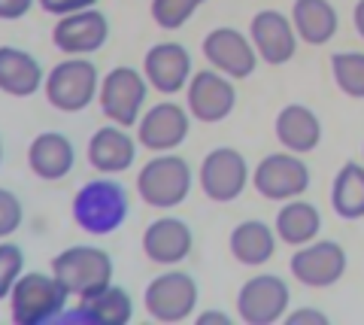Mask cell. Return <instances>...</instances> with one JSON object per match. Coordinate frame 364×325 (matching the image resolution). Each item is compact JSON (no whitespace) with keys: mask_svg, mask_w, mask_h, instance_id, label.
Instances as JSON below:
<instances>
[{"mask_svg":"<svg viewBox=\"0 0 364 325\" xmlns=\"http://www.w3.org/2000/svg\"><path fill=\"white\" fill-rule=\"evenodd\" d=\"M52 277L67 295L85 298L112 283V259L97 246H70L52 259Z\"/></svg>","mask_w":364,"mask_h":325,"instance_id":"1","label":"cell"},{"mask_svg":"<svg viewBox=\"0 0 364 325\" xmlns=\"http://www.w3.org/2000/svg\"><path fill=\"white\" fill-rule=\"evenodd\" d=\"M124 216H128V195L119 183L97 179L79 188L73 201V219L76 225L88 234H109L116 231Z\"/></svg>","mask_w":364,"mask_h":325,"instance_id":"2","label":"cell"},{"mask_svg":"<svg viewBox=\"0 0 364 325\" xmlns=\"http://www.w3.org/2000/svg\"><path fill=\"white\" fill-rule=\"evenodd\" d=\"M67 289L55 277L46 274H28L18 277V283L9 292V304H13V319L18 325H40L49 319H58L67 304Z\"/></svg>","mask_w":364,"mask_h":325,"instance_id":"3","label":"cell"},{"mask_svg":"<svg viewBox=\"0 0 364 325\" xmlns=\"http://www.w3.org/2000/svg\"><path fill=\"white\" fill-rule=\"evenodd\" d=\"M191 188V167L179 155H158L146 161V167L136 176V192L149 207L170 210L186 201Z\"/></svg>","mask_w":364,"mask_h":325,"instance_id":"4","label":"cell"},{"mask_svg":"<svg viewBox=\"0 0 364 325\" xmlns=\"http://www.w3.org/2000/svg\"><path fill=\"white\" fill-rule=\"evenodd\" d=\"M46 100L61 113H79L97 95V67L85 58L61 61L49 70V80L43 82Z\"/></svg>","mask_w":364,"mask_h":325,"instance_id":"5","label":"cell"},{"mask_svg":"<svg viewBox=\"0 0 364 325\" xmlns=\"http://www.w3.org/2000/svg\"><path fill=\"white\" fill-rule=\"evenodd\" d=\"M143 104H146V76H140L134 67H116L100 85V110L119 128L136 125Z\"/></svg>","mask_w":364,"mask_h":325,"instance_id":"6","label":"cell"},{"mask_svg":"<svg viewBox=\"0 0 364 325\" xmlns=\"http://www.w3.org/2000/svg\"><path fill=\"white\" fill-rule=\"evenodd\" d=\"M246 183H249V167L237 149L228 146L213 149L200 164V188L215 204H231L234 198H240Z\"/></svg>","mask_w":364,"mask_h":325,"instance_id":"7","label":"cell"},{"mask_svg":"<svg viewBox=\"0 0 364 325\" xmlns=\"http://www.w3.org/2000/svg\"><path fill=\"white\" fill-rule=\"evenodd\" d=\"M198 304V283L182 271H170L155 277L146 286V310L158 322H179L186 319Z\"/></svg>","mask_w":364,"mask_h":325,"instance_id":"8","label":"cell"},{"mask_svg":"<svg viewBox=\"0 0 364 325\" xmlns=\"http://www.w3.org/2000/svg\"><path fill=\"white\" fill-rule=\"evenodd\" d=\"M289 307V286L282 277L261 274L243 283L237 295V313L249 325H270L277 322Z\"/></svg>","mask_w":364,"mask_h":325,"instance_id":"9","label":"cell"},{"mask_svg":"<svg viewBox=\"0 0 364 325\" xmlns=\"http://www.w3.org/2000/svg\"><path fill=\"white\" fill-rule=\"evenodd\" d=\"M346 274V250L334 240H318L291 255V277L301 286L328 289Z\"/></svg>","mask_w":364,"mask_h":325,"instance_id":"10","label":"cell"},{"mask_svg":"<svg viewBox=\"0 0 364 325\" xmlns=\"http://www.w3.org/2000/svg\"><path fill=\"white\" fill-rule=\"evenodd\" d=\"M252 183L261 198L267 201H291L306 192L310 186V171L298 155H267L264 161L255 167Z\"/></svg>","mask_w":364,"mask_h":325,"instance_id":"11","label":"cell"},{"mask_svg":"<svg viewBox=\"0 0 364 325\" xmlns=\"http://www.w3.org/2000/svg\"><path fill=\"white\" fill-rule=\"evenodd\" d=\"M203 58H207L215 70L231 76V80H243L255 70L258 52L240 31L234 28H215L203 40Z\"/></svg>","mask_w":364,"mask_h":325,"instance_id":"12","label":"cell"},{"mask_svg":"<svg viewBox=\"0 0 364 325\" xmlns=\"http://www.w3.org/2000/svg\"><path fill=\"white\" fill-rule=\"evenodd\" d=\"M237 104L234 85L219 70H198L188 80V110L198 122H222L231 116Z\"/></svg>","mask_w":364,"mask_h":325,"instance_id":"13","label":"cell"},{"mask_svg":"<svg viewBox=\"0 0 364 325\" xmlns=\"http://www.w3.org/2000/svg\"><path fill=\"white\" fill-rule=\"evenodd\" d=\"M109 37L107 16L97 9H82V13L61 16V21L52 31L55 46L67 55H91L97 52Z\"/></svg>","mask_w":364,"mask_h":325,"instance_id":"14","label":"cell"},{"mask_svg":"<svg viewBox=\"0 0 364 325\" xmlns=\"http://www.w3.org/2000/svg\"><path fill=\"white\" fill-rule=\"evenodd\" d=\"M249 33H252V46H255L261 61H267L273 67L291 61L294 46H298V33L291 31V21L282 13H277V9L258 13L252 18Z\"/></svg>","mask_w":364,"mask_h":325,"instance_id":"15","label":"cell"},{"mask_svg":"<svg viewBox=\"0 0 364 325\" xmlns=\"http://www.w3.org/2000/svg\"><path fill=\"white\" fill-rule=\"evenodd\" d=\"M146 82L158 88L161 95H173L179 88H186L191 80V58L179 43H158L146 52L143 58Z\"/></svg>","mask_w":364,"mask_h":325,"instance_id":"16","label":"cell"},{"mask_svg":"<svg viewBox=\"0 0 364 325\" xmlns=\"http://www.w3.org/2000/svg\"><path fill=\"white\" fill-rule=\"evenodd\" d=\"M188 137V113L176 104H158L140 119L136 140L152 152H167Z\"/></svg>","mask_w":364,"mask_h":325,"instance_id":"17","label":"cell"},{"mask_svg":"<svg viewBox=\"0 0 364 325\" xmlns=\"http://www.w3.org/2000/svg\"><path fill=\"white\" fill-rule=\"evenodd\" d=\"M143 252L155 265H176L191 252V228L182 219H158L143 234Z\"/></svg>","mask_w":364,"mask_h":325,"instance_id":"18","label":"cell"},{"mask_svg":"<svg viewBox=\"0 0 364 325\" xmlns=\"http://www.w3.org/2000/svg\"><path fill=\"white\" fill-rule=\"evenodd\" d=\"M134 304L131 295L119 286H107L95 295L79 298V307L73 313H67V322H88V325H124L131 319Z\"/></svg>","mask_w":364,"mask_h":325,"instance_id":"19","label":"cell"},{"mask_svg":"<svg viewBox=\"0 0 364 325\" xmlns=\"http://www.w3.org/2000/svg\"><path fill=\"white\" fill-rule=\"evenodd\" d=\"M73 161H76L73 143L58 131L40 134V137L31 143V149H28L31 171L37 174L40 179H49V183L52 179H64L67 174L73 171Z\"/></svg>","mask_w":364,"mask_h":325,"instance_id":"20","label":"cell"},{"mask_svg":"<svg viewBox=\"0 0 364 325\" xmlns=\"http://www.w3.org/2000/svg\"><path fill=\"white\" fill-rule=\"evenodd\" d=\"M46 76L40 61L16 46H0V92L13 97H31L37 88H43Z\"/></svg>","mask_w":364,"mask_h":325,"instance_id":"21","label":"cell"},{"mask_svg":"<svg viewBox=\"0 0 364 325\" xmlns=\"http://www.w3.org/2000/svg\"><path fill=\"white\" fill-rule=\"evenodd\" d=\"M277 137L279 143L294 155H306L318 146L322 140V125L310 107H301V104H291V107H282L279 116H277Z\"/></svg>","mask_w":364,"mask_h":325,"instance_id":"22","label":"cell"},{"mask_svg":"<svg viewBox=\"0 0 364 325\" xmlns=\"http://www.w3.org/2000/svg\"><path fill=\"white\" fill-rule=\"evenodd\" d=\"M136 146L122 128H100L88 140V164L100 174H119L134 164Z\"/></svg>","mask_w":364,"mask_h":325,"instance_id":"23","label":"cell"},{"mask_svg":"<svg viewBox=\"0 0 364 325\" xmlns=\"http://www.w3.org/2000/svg\"><path fill=\"white\" fill-rule=\"evenodd\" d=\"M294 33L310 43V46H322L337 33V13L328 0H298L291 6Z\"/></svg>","mask_w":364,"mask_h":325,"instance_id":"24","label":"cell"},{"mask_svg":"<svg viewBox=\"0 0 364 325\" xmlns=\"http://www.w3.org/2000/svg\"><path fill=\"white\" fill-rule=\"evenodd\" d=\"M273 250H277V238L273 231L258 219H249L240 222L234 231H231V252L240 265H264Z\"/></svg>","mask_w":364,"mask_h":325,"instance_id":"25","label":"cell"},{"mask_svg":"<svg viewBox=\"0 0 364 325\" xmlns=\"http://www.w3.org/2000/svg\"><path fill=\"white\" fill-rule=\"evenodd\" d=\"M331 207L340 219H361L364 216V167L349 161L340 167L331 186Z\"/></svg>","mask_w":364,"mask_h":325,"instance_id":"26","label":"cell"},{"mask_svg":"<svg viewBox=\"0 0 364 325\" xmlns=\"http://www.w3.org/2000/svg\"><path fill=\"white\" fill-rule=\"evenodd\" d=\"M318 228H322V216H318V210L313 204H306V201L286 204L277 216V234L291 246L310 243L318 234Z\"/></svg>","mask_w":364,"mask_h":325,"instance_id":"27","label":"cell"},{"mask_svg":"<svg viewBox=\"0 0 364 325\" xmlns=\"http://www.w3.org/2000/svg\"><path fill=\"white\" fill-rule=\"evenodd\" d=\"M334 82L349 97H364V52H343L331 58Z\"/></svg>","mask_w":364,"mask_h":325,"instance_id":"28","label":"cell"},{"mask_svg":"<svg viewBox=\"0 0 364 325\" xmlns=\"http://www.w3.org/2000/svg\"><path fill=\"white\" fill-rule=\"evenodd\" d=\"M207 0H152V18L164 31H176L195 16V9Z\"/></svg>","mask_w":364,"mask_h":325,"instance_id":"29","label":"cell"},{"mask_svg":"<svg viewBox=\"0 0 364 325\" xmlns=\"http://www.w3.org/2000/svg\"><path fill=\"white\" fill-rule=\"evenodd\" d=\"M21 267H25V252L16 243H0V301L9 298L21 277Z\"/></svg>","mask_w":364,"mask_h":325,"instance_id":"30","label":"cell"},{"mask_svg":"<svg viewBox=\"0 0 364 325\" xmlns=\"http://www.w3.org/2000/svg\"><path fill=\"white\" fill-rule=\"evenodd\" d=\"M21 225V201L6 192V188H0V238H9L13 231H18Z\"/></svg>","mask_w":364,"mask_h":325,"instance_id":"31","label":"cell"},{"mask_svg":"<svg viewBox=\"0 0 364 325\" xmlns=\"http://www.w3.org/2000/svg\"><path fill=\"white\" fill-rule=\"evenodd\" d=\"M97 0H40V6L52 16H70V13H82V9H91Z\"/></svg>","mask_w":364,"mask_h":325,"instance_id":"32","label":"cell"},{"mask_svg":"<svg viewBox=\"0 0 364 325\" xmlns=\"http://www.w3.org/2000/svg\"><path fill=\"white\" fill-rule=\"evenodd\" d=\"M33 0H0V18L13 21V18H21L31 9Z\"/></svg>","mask_w":364,"mask_h":325,"instance_id":"33","label":"cell"},{"mask_svg":"<svg viewBox=\"0 0 364 325\" xmlns=\"http://www.w3.org/2000/svg\"><path fill=\"white\" fill-rule=\"evenodd\" d=\"M289 325H328V316L318 310H294L289 316Z\"/></svg>","mask_w":364,"mask_h":325,"instance_id":"34","label":"cell"},{"mask_svg":"<svg viewBox=\"0 0 364 325\" xmlns=\"http://www.w3.org/2000/svg\"><path fill=\"white\" fill-rule=\"evenodd\" d=\"M198 325H231V316H225L219 310H210L203 316H198Z\"/></svg>","mask_w":364,"mask_h":325,"instance_id":"35","label":"cell"},{"mask_svg":"<svg viewBox=\"0 0 364 325\" xmlns=\"http://www.w3.org/2000/svg\"><path fill=\"white\" fill-rule=\"evenodd\" d=\"M352 18H355V31H358V37L364 40V0H358V4H355V13H352Z\"/></svg>","mask_w":364,"mask_h":325,"instance_id":"36","label":"cell"},{"mask_svg":"<svg viewBox=\"0 0 364 325\" xmlns=\"http://www.w3.org/2000/svg\"><path fill=\"white\" fill-rule=\"evenodd\" d=\"M0 161H4V143H0Z\"/></svg>","mask_w":364,"mask_h":325,"instance_id":"37","label":"cell"}]
</instances>
